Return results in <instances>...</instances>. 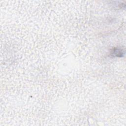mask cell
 <instances>
[{"label": "cell", "instance_id": "1", "mask_svg": "<svg viewBox=\"0 0 126 126\" xmlns=\"http://www.w3.org/2000/svg\"><path fill=\"white\" fill-rule=\"evenodd\" d=\"M124 54V51L123 49L120 48H115L111 52V55L114 57H121Z\"/></svg>", "mask_w": 126, "mask_h": 126}]
</instances>
